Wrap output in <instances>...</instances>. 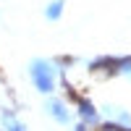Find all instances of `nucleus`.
<instances>
[{
	"label": "nucleus",
	"mask_w": 131,
	"mask_h": 131,
	"mask_svg": "<svg viewBox=\"0 0 131 131\" xmlns=\"http://www.w3.org/2000/svg\"><path fill=\"white\" fill-rule=\"evenodd\" d=\"M26 73H29V81H31V89L42 97H50L58 92L60 86V68H58V60H50V58H31L26 66Z\"/></svg>",
	"instance_id": "f257e3e1"
},
{
	"label": "nucleus",
	"mask_w": 131,
	"mask_h": 131,
	"mask_svg": "<svg viewBox=\"0 0 131 131\" xmlns=\"http://www.w3.org/2000/svg\"><path fill=\"white\" fill-rule=\"evenodd\" d=\"M42 110H45V115L50 118L52 123L71 128V123H73V105H71V100H66L63 94H50V97H45Z\"/></svg>",
	"instance_id": "f03ea898"
},
{
	"label": "nucleus",
	"mask_w": 131,
	"mask_h": 131,
	"mask_svg": "<svg viewBox=\"0 0 131 131\" xmlns=\"http://www.w3.org/2000/svg\"><path fill=\"white\" fill-rule=\"evenodd\" d=\"M73 121L84 123L89 131H97V128L102 126V113H100V105H97V102H92L89 97L79 94V97L73 100Z\"/></svg>",
	"instance_id": "7ed1b4c3"
},
{
	"label": "nucleus",
	"mask_w": 131,
	"mask_h": 131,
	"mask_svg": "<svg viewBox=\"0 0 131 131\" xmlns=\"http://www.w3.org/2000/svg\"><path fill=\"white\" fill-rule=\"evenodd\" d=\"M0 131H29L16 107H0Z\"/></svg>",
	"instance_id": "20e7f679"
},
{
	"label": "nucleus",
	"mask_w": 131,
	"mask_h": 131,
	"mask_svg": "<svg viewBox=\"0 0 131 131\" xmlns=\"http://www.w3.org/2000/svg\"><path fill=\"white\" fill-rule=\"evenodd\" d=\"M66 13V0H47L45 8H42V16H45L50 24H55V21H60Z\"/></svg>",
	"instance_id": "39448f33"
}]
</instances>
